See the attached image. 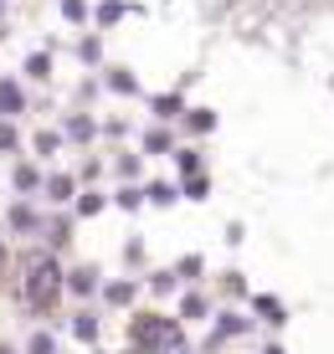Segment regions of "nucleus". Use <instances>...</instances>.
<instances>
[{"label":"nucleus","instance_id":"6","mask_svg":"<svg viewBox=\"0 0 334 354\" xmlns=\"http://www.w3.org/2000/svg\"><path fill=\"white\" fill-rule=\"evenodd\" d=\"M10 226H16V231H36V211L16 205V211H10Z\"/></svg>","mask_w":334,"mask_h":354},{"label":"nucleus","instance_id":"21","mask_svg":"<svg viewBox=\"0 0 334 354\" xmlns=\"http://www.w3.org/2000/svg\"><path fill=\"white\" fill-rule=\"evenodd\" d=\"M31 354H52V339H46V334H36V339H31Z\"/></svg>","mask_w":334,"mask_h":354},{"label":"nucleus","instance_id":"2","mask_svg":"<svg viewBox=\"0 0 334 354\" xmlns=\"http://www.w3.org/2000/svg\"><path fill=\"white\" fill-rule=\"evenodd\" d=\"M134 349H144V354H185V334H180L175 319L150 313V319L134 324Z\"/></svg>","mask_w":334,"mask_h":354},{"label":"nucleus","instance_id":"22","mask_svg":"<svg viewBox=\"0 0 334 354\" xmlns=\"http://www.w3.org/2000/svg\"><path fill=\"white\" fill-rule=\"evenodd\" d=\"M0 267H6V247H0Z\"/></svg>","mask_w":334,"mask_h":354},{"label":"nucleus","instance_id":"16","mask_svg":"<svg viewBox=\"0 0 334 354\" xmlns=\"http://www.w3.org/2000/svg\"><path fill=\"white\" fill-rule=\"evenodd\" d=\"M67 133H72V139H88V133H93V124H88V118H72V124H67Z\"/></svg>","mask_w":334,"mask_h":354},{"label":"nucleus","instance_id":"18","mask_svg":"<svg viewBox=\"0 0 334 354\" xmlns=\"http://www.w3.org/2000/svg\"><path fill=\"white\" fill-rule=\"evenodd\" d=\"M155 113L159 118H175V97H155Z\"/></svg>","mask_w":334,"mask_h":354},{"label":"nucleus","instance_id":"17","mask_svg":"<svg viewBox=\"0 0 334 354\" xmlns=\"http://www.w3.org/2000/svg\"><path fill=\"white\" fill-rule=\"evenodd\" d=\"M185 190H191L195 201H201V195H206V175H185Z\"/></svg>","mask_w":334,"mask_h":354},{"label":"nucleus","instance_id":"9","mask_svg":"<svg viewBox=\"0 0 334 354\" xmlns=\"http://www.w3.org/2000/svg\"><path fill=\"white\" fill-rule=\"evenodd\" d=\"M36 185H42V180H36V169L21 165V169H16V190H36Z\"/></svg>","mask_w":334,"mask_h":354},{"label":"nucleus","instance_id":"4","mask_svg":"<svg viewBox=\"0 0 334 354\" xmlns=\"http://www.w3.org/2000/svg\"><path fill=\"white\" fill-rule=\"evenodd\" d=\"M67 288H72V292H93V288H98V272H93V267H78V272L67 277Z\"/></svg>","mask_w":334,"mask_h":354},{"label":"nucleus","instance_id":"14","mask_svg":"<svg viewBox=\"0 0 334 354\" xmlns=\"http://www.w3.org/2000/svg\"><path fill=\"white\" fill-rule=\"evenodd\" d=\"M129 298H134L129 283H114V288H108V303H129Z\"/></svg>","mask_w":334,"mask_h":354},{"label":"nucleus","instance_id":"5","mask_svg":"<svg viewBox=\"0 0 334 354\" xmlns=\"http://www.w3.org/2000/svg\"><path fill=\"white\" fill-rule=\"evenodd\" d=\"M46 195H52V201H67V195H72V180H67V175H52V180H46Z\"/></svg>","mask_w":334,"mask_h":354},{"label":"nucleus","instance_id":"13","mask_svg":"<svg viewBox=\"0 0 334 354\" xmlns=\"http://www.w3.org/2000/svg\"><path fill=\"white\" fill-rule=\"evenodd\" d=\"M62 16H67V21H82V16H88V6H82V0H62Z\"/></svg>","mask_w":334,"mask_h":354},{"label":"nucleus","instance_id":"15","mask_svg":"<svg viewBox=\"0 0 334 354\" xmlns=\"http://www.w3.org/2000/svg\"><path fill=\"white\" fill-rule=\"evenodd\" d=\"M201 313H206V298H195V292H191V298H185V319H201Z\"/></svg>","mask_w":334,"mask_h":354},{"label":"nucleus","instance_id":"20","mask_svg":"<svg viewBox=\"0 0 334 354\" xmlns=\"http://www.w3.org/2000/svg\"><path fill=\"white\" fill-rule=\"evenodd\" d=\"M46 67H52L46 57H31V62H26V72H31V77H46Z\"/></svg>","mask_w":334,"mask_h":354},{"label":"nucleus","instance_id":"8","mask_svg":"<svg viewBox=\"0 0 334 354\" xmlns=\"http://www.w3.org/2000/svg\"><path fill=\"white\" fill-rule=\"evenodd\" d=\"M144 149H150V154H165V149H170V133H165V129H155L150 139H144Z\"/></svg>","mask_w":334,"mask_h":354},{"label":"nucleus","instance_id":"23","mask_svg":"<svg viewBox=\"0 0 334 354\" xmlns=\"http://www.w3.org/2000/svg\"><path fill=\"white\" fill-rule=\"evenodd\" d=\"M0 354H10V349H6V344H0Z\"/></svg>","mask_w":334,"mask_h":354},{"label":"nucleus","instance_id":"19","mask_svg":"<svg viewBox=\"0 0 334 354\" xmlns=\"http://www.w3.org/2000/svg\"><path fill=\"white\" fill-rule=\"evenodd\" d=\"M108 82H114L118 93H134V77H129V72H114V77H108Z\"/></svg>","mask_w":334,"mask_h":354},{"label":"nucleus","instance_id":"12","mask_svg":"<svg viewBox=\"0 0 334 354\" xmlns=\"http://www.w3.org/2000/svg\"><path fill=\"white\" fill-rule=\"evenodd\" d=\"M144 195H150V201H155V205H170V201H175V190H170V185H150V190H144Z\"/></svg>","mask_w":334,"mask_h":354},{"label":"nucleus","instance_id":"3","mask_svg":"<svg viewBox=\"0 0 334 354\" xmlns=\"http://www.w3.org/2000/svg\"><path fill=\"white\" fill-rule=\"evenodd\" d=\"M21 108H26L21 88H16V82H6V77H0V113H21Z\"/></svg>","mask_w":334,"mask_h":354},{"label":"nucleus","instance_id":"1","mask_svg":"<svg viewBox=\"0 0 334 354\" xmlns=\"http://www.w3.org/2000/svg\"><path fill=\"white\" fill-rule=\"evenodd\" d=\"M62 292V267L52 252H26V262H21V298L31 303V308H52Z\"/></svg>","mask_w":334,"mask_h":354},{"label":"nucleus","instance_id":"7","mask_svg":"<svg viewBox=\"0 0 334 354\" xmlns=\"http://www.w3.org/2000/svg\"><path fill=\"white\" fill-rule=\"evenodd\" d=\"M185 124H191L195 133H206V129L216 124V113H206V108H191V118H185Z\"/></svg>","mask_w":334,"mask_h":354},{"label":"nucleus","instance_id":"11","mask_svg":"<svg viewBox=\"0 0 334 354\" xmlns=\"http://www.w3.org/2000/svg\"><path fill=\"white\" fill-rule=\"evenodd\" d=\"M180 169H185V175H201V154H195V149H180Z\"/></svg>","mask_w":334,"mask_h":354},{"label":"nucleus","instance_id":"10","mask_svg":"<svg viewBox=\"0 0 334 354\" xmlns=\"http://www.w3.org/2000/svg\"><path fill=\"white\" fill-rule=\"evenodd\" d=\"M72 328H78V339H93L98 334V319H93V313H78V324H72Z\"/></svg>","mask_w":334,"mask_h":354}]
</instances>
